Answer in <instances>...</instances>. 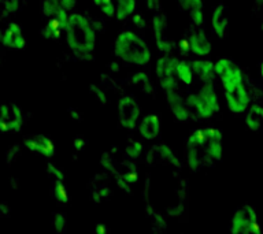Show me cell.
Here are the masks:
<instances>
[{"mask_svg": "<svg viewBox=\"0 0 263 234\" xmlns=\"http://www.w3.org/2000/svg\"><path fill=\"white\" fill-rule=\"evenodd\" d=\"M86 145V140L81 135H77L76 139H74V143H73V147L76 151H82Z\"/></svg>", "mask_w": 263, "mask_h": 234, "instance_id": "836d02e7", "label": "cell"}, {"mask_svg": "<svg viewBox=\"0 0 263 234\" xmlns=\"http://www.w3.org/2000/svg\"><path fill=\"white\" fill-rule=\"evenodd\" d=\"M143 153V144L137 141V140H132L129 141V144L125 148V156H126L127 159L135 160L137 158H140Z\"/></svg>", "mask_w": 263, "mask_h": 234, "instance_id": "4316f807", "label": "cell"}, {"mask_svg": "<svg viewBox=\"0 0 263 234\" xmlns=\"http://www.w3.org/2000/svg\"><path fill=\"white\" fill-rule=\"evenodd\" d=\"M132 84L136 85L139 89H141L144 93L152 94L155 92V88H154V84H152L151 78L145 71H137V73L133 74L132 77Z\"/></svg>", "mask_w": 263, "mask_h": 234, "instance_id": "603a6c76", "label": "cell"}, {"mask_svg": "<svg viewBox=\"0 0 263 234\" xmlns=\"http://www.w3.org/2000/svg\"><path fill=\"white\" fill-rule=\"evenodd\" d=\"M160 118L156 114H147L144 115L143 119L140 121L139 123V131L140 135L143 137L144 140H151L158 139L160 135Z\"/></svg>", "mask_w": 263, "mask_h": 234, "instance_id": "ac0fdd59", "label": "cell"}, {"mask_svg": "<svg viewBox=\"0 0 263 234\" xmlns=\"http://www.w3.org/2000/svg\"><path fill=\"white\" fill-rule=\"evenodd\" d=\"M191 65L195 71V75L203 84H214V80L217 75L214 62L209 61V59H196V61L191 62Z\"/></svg>", "mask_w": 263, "mask_h": 234, "instance_id": "ffe728a7", "label": "cell"}, {"mask_svg": "<svg viewBox=\"0 0 263 234\" xmlns=\"http://www.w3.org/2000/svg\"><path fill=\"white\" fill-rule=\"evenodd\" d=\"M166 16L160 12H156L152 16V30L155 36L156 48L159 49L162 53H170L173 49V44L166 37Z\"/></svg>", "mask_w": 263, "mask_h": 234, "instance_id": "5bb4252c", "label": "cell"}, {"mask_svg": "<svg viewBox=\"0 0 263 234\" xmlns=\"http://www.w3.org/2000/svg\"><path fill=\"white\" fill-rule=\"evenodd\" d=\"M185 99L189 108L195 111V114L201 119L211 118L221 110L219 98L214 84H203L199 92L189 93Z\"/></svg>", "mask_w": 263, "mask_h": 234, "instance_id": "3957f363", "label": "cell"}, {"mask_svg": "<svg viewBox=\"0 0 263 234\" xmlns=\"http://www.w3.org/2000/svg\"><path fill=\"white\" fill-rule=\"evenodd\" d=\"M117 110H118L119 125L126 130H133L137 126L141 115V108L137 100L133 96L125 94L118 100Z\"/></svg>", "mask_w": 263, "mask_h": 234, "instance_id": "ba28073f", "label": "cell"}, {"mask_svg": "<svg viewBox=\"0 0 263 234\" xmlns=\"http://www.w3.org/2000/svg\"><path fill=\"white\" fill-rule=\"evenodd\" d=\"M145 4H147L148 10H151V11H158L160 7V0H145Z\"/></svg>", "mask_w": 263, "mask_h": 234, "instance_id": "e575fe53", "label": "cell"}, {"mask_svg": "<svg viewBox=\"0 0 263 234\" xmlns=\"http://www.w3.org/2000/svg\"><path fill=\"white\" fill-rule=\"evenodd\" d=\"M52 197L59 203V204H67L70 200L69 192H67V188H66L65 181H53L52 185Z\"/></svg>", "mask_w": 263, "mask_h": 234, "instance_id": "d4e9b609", "label": "cell"}, {"mask_svg": "<svg viewBox=\"0 0 263 234\" xmlns=\"http://www.w3.org/2000/svg\"><path fill=\"white\" fill-rule=\"evenodd\" d=\"M148 163H162L164 166H170L174 168H181L180 159L177 158V155L173 152V149L166 144H159V145H154L149 149L147 155Z\"/></svg>", "mask_w": 263, "mask_h": 234, "instance_id": "30bf717a", "label": "cell"}, {"mask_svg": "<svg viewBox=\"0 0 263 234\" xmlns=\"http://www.w3.org/2000/svg\"><path fill=\"white\" fill-rule=\"evenodd\" d=\"M24 125V114L15 103H3L0 106V127L3 131L18 133Z\"/></svg>", "mask_w": 263, "mask_h": 234, "instance_id": "9c48e42d", "label": "cell"}, {"mask_svg": "<svg viewBox=\"0 0 263 234\" xmlns=\"http://www.w3.org/2000/svg\"><path fill=\"white\" fill-rule=\"evenodd\" d=\"M176 63L177 57L170 56L168 53H163V56H160L156 61V80H158L160 88L164 92L178 89V78H177L176 74Z\"/></svg>", "mask_w": 263, "mask_h": 234, "instance_id": "8992f818", "label": "cell"}, {"mask_svg": "<svg viewBox=\"0 0 263 234\" xmlns=\"http://www.w3.org/2000/svg\"><path fill=\"white\" fill-rule=\"evenodd\" d=\"M47 174L52 181H65V172L62 171L57 164L51 163V162L47 164Z\"/></svg>", "mask_w": 263, "mask_h": 234, "instance_id": "f546056e", "label": "cell"}, {"mask_svg": "<svg viewBox=\"0 0 263 234\" xmlns=\"http://www.w3.org/2000/svg\"><path fill=\"white\" fill-rule=\"evenodd\" d=\"M164 99L167 102V106L172 111L173 116L178 122H186L191 116V108L186 103V99H184L178 93V89L164 92Z\"/></svg>", "mask_w": 263, "mask_h": 234, "instance_id": "7c38bea8", "label": "cell"}, {"mask_svg": "<svg viewBox=\"0 0 263 234\" xmlns=\"http://www.w3.org/2000/svg\"><path fill=\"white\" fill-rule=\"evenodd\" d=\"M24 147L30 152H34L37 155L52 158L57 152L55 144L49 137L44 134H32L24 140Z\"/></svg>", "mask_w": 263, "mask_h": 234, "instance_id": "8fae6325", "label": "cell"}, {"mask_svg": "<svg viewBox=\"0 0 263 234\" xmlns=\"http://www.w3.org/2000/svg\"><path fill=\"white\" fill-rule=\"evenodd\" d=\"M96 233H100V234L106 233V229H104V227H103L102 225L96 226Z\"/></svg>", "mask_w": 263, "mask_h": 234, "instance_id": "8d00e7d4", "label": "cell"}, {"mask_svg": "<svg viewBox=\"0 0 263 234\" xmlns=\"http://www.w3.org/2000/svg\"><path fill=\"white\" fill-rule=\"evenodd\" d=\"M260 75H262V80H263V62H262V65H260Z\"/></svg>", "mask_w": 263, "mask_h": 234, "instance_id": "74e56055", "label": "cell"}, {"mask_svg": "<svg viewBox=\"0 0 263 234\" xmlns=\"http://www.w3.org/2000/svg\"><path fill=\"white\" fill-rule=\"evenodd\" d=\"M246 125L251 131L263 130V107L252 104L246 115Z\"/></svg>", "mask_w": 263, "mask_h": 234, "instance_id": "44dd1931", "label": "cell"}, {"mask_svg": "<svg viewBox=\"0 0 263 234\" xmlns=\"http://www.w3.org/2000/svg\"><path fill=\"white\" fill-rule=\"evenodd\" d=\"M204 145L213 160H221L223 156V137L222 131L217 127H203Z\"/></svg>", "mask_w": 263, "mask_h": 234, "instance_id": "4fadbf2b", "label": "cell"}, {"mask_svg": "<svg viewBox=\"0 0 263 234\" xmlns=\"http://www.w3.org/2000/svg\"><path fill=\"white\" fill-rule=\"evenodd\" d=\"M176 74L178 81L185 84V85H191L193 82L195 77V71L192 69V65L186 62L185 59H177L176 63Z\"/></svg>", "mask_w": 263, "mask_h": 234, "instance_id": "7402d4cb", "label": "cell"}, {"mask_svg": "<svg viewBox=\"0 0 263 234\" xmlns=\"http://www.w3.org/2000/svg\"><path fill=\"white\" fill-rule=\"evenodd\" d=\"M52 2H55V3H58L63 8H66L67 11H71V10H74L76 4H77V0H52Z\"/></svg>", "mask_w": 263, "mask_h": 234, "instance_id": "d6a6232c", "label": "cell"}, {"mask_svg": "<svg viewBox=\"0 0 263 234\" xmlns=\"http://www.w3.org/2000/svg\"><path fill=\"white\" fill-rule=\"evenodd\" d=\"M100 166L106 170H114V160H112V156H111L110 152H104L100 158Z\"/></svg>", "mask_w": 263, "mask_h": 234, "instance_id": "1f68e13d", "label": "cell"}, {"mask_svg": "<svg viewBox=\"0 0 263 234\" xmlns=\"http://www.w3.org/2000/svg\"><path fill=\"white\" fill-rule=\"evenodd\" d=\"M2 44L14 51H21L26 47V40L20 25L11 22L6 26L2 32Z\"/></svg>", "mask_w": 263, "mask_h": 234, "instance_id": "9a60e30c", "label": "cell"}, {"mask_svg": "<svg viewBox=\"0 0 263 234\" xmlns=\"http://www.w3.org/2000/svg\"><path fill=\"white\" fill-rule=\"evenodd\" d=\"M89 93L92 94V96L95 98V100L100 103L102 106H106L107 102H108V98H107V92H104V90H103L99 85H96V84H90V85H89Z\"/></svg>", "mask_w": 263, "mask_h": 234, "instance_id": "83f0119b", "label": "cell"}, {"mask_svg": "<svg viewBox=\"0 0 263 234\" xmlns=\"http://www.w3.org/2000/svg\"><path fill=\"white\" fill-rule=\"evenodd\" d=\"M20 0H3V14L4 16L11 15L18 11L20 8Z\"/></svg>", "mask_w": 263, "mask_h": 234, "instance_id": "4dcf8cb0", "label": "cell"}, {"mask_svg": "<svg viewBox=\"0 0 263 234\" xmlns=\"http://www.w3.org/2000/svg\"><path fill=\"white\" fill-rule=\"evenodd\" d=\"M132 21H133V24H135L137 28H144V25H145V22H144V20L141 18V15H140V14H136V15H133Z\"/></svg>", "mask_w": 263, "mask_h": 234, "instance_id": "d590c367", "label": "cell"}, {"mask_svg": "<svg viewBox=\"0 0 263 234\" xmlns=\"http://www.w3.org/2000/svg\"><path fill=\"white\" fill-rule=\"evenodd\" d=\"M96 7L102 11L103 15L112 18L117 15V4L115 0H92Z\"/></svg>", "mask_w": 263, "mask_h": 234, "instance_id": "484cf974", "label": "cell"}, {"mask_svg": "<svg viewBox=\"0 0 263 234\" xmlns=\"http://www.w3.org/2000/svg\"><path fill=\"white\" fill-rule=\"evenodd\" d=\"M185 162L192 171H197L213 162L209 152L205 149L203 127L193 130L189 134L188 140L185 143Z\"/></svg>", "mask_w": 263, "mask_h": 234, "instance_id": "277c9868", "label": "cell"}, {"mask_svg": "<svg viewBox=\"0 0 263 234\" xmlns=\"http://www.w3.org/2000/svg\"><path fill=\"white\" fill-rule=\"evenodd\" d=\"M114 53L119 61L133 66H145L151 62L148 44L132 30H123L114 41Z\"/></svg>", "mask_w": 263, "mask_h": 234, "instance_id": "7a4b0ae2", "label": "cell"}, {"mask_svg": "<svg viewBox=\"0 0 263 234\" xmlns=\"http://www.w3.org/2000/svg\"><path fill=\"white\" fill-rule=\"evenodd\" d=\"M66 44L76 56L88 59L96 47V30L89 18L82 14L71 12L65 26Z\"/></svg>", "mask_w": 263, "mask_h": 234, "instance_id": "6da1fadb", "label": "cell"}, {"mask_svg": "<svg viewBox=\"0 0 263 234\" xmlns=\"http://www.w3.org/2000/svg\"><path fill=\"white\" fill-rule=\"evenodd\" d=\"M259 229L258 215L254 207L246 204L236 209L230 221V233L232 234H252Z\"/></svg>", "mask_w": 263, "mask_h": 234, "instance_id": "5b68a950", "label": "cell"}, {"mask_svg": "<svg viewBox=\"0 0 263 234\" xmlns=\"http://www.w3.org/2000/svg\"><path fill=\"white\" fill-rule=\"evenodd\" d=\"M181 10L188 11L189 18L195 25V28H201L204 24V11H203V0H177Z\"/></svg>", "mask_w": 263, "mask_h": 234, "instance_id": "d6986e66", "label": "cell"}, {"mask_svg": "<svg viewBox=\"0 0 263 234\" xmlns=\"http://www.w3.org/2000/svg\"><path fill=\"white\" fill-rule=\"evenodd\" d=\"M117 4V18L126 20L135 14L136 0H115Z\"/></svg>", "mask_w": 263, "mask_h": 234, "instance_id": "cb8c5ba5", "label": "cell"}, {"mask_svg": "<svg viewBox=\"0 0 263 234\" xmlns=\"http://www.w3.org/2000/svg\"><path fill=\"white\" fill-rule=\"evenodd\" d=\"M188 41L191 52L196 56H207L211 52V41L204 30H201L200 28H196L191 32Z\"/></svg>", "mask_w": 263, "mask_h": 234, "instance_id": "2e32d148", "label": "cell"}, {"mask_svg": "<svg viewBox=\"0 0 263 234\" xmlns=\"http://www.w3.org/2000/svg\"><path fill=\"white\" fill-rule=\"evenodd\" d=\"M211 28L218 38H225L229 32V18H228V8L223 3H219L214 8L211 16Z\"/></svg>", "mask_w": 263, "mask_h": 234, "instance_id": "e0dca14e", "label": "cell"}, {"mask_svg": "<svg viewBox=\"0 0 263 234\" xmlns=\"http://www.w3.org/2000/svg\"><path fill=\"white\" fill-rule=\"evenodd\" d=\"M52 227L58 233H63L67 229V218L65 213L58 212L52 217Z\"/></svg>", "mask_w": 263, "mask_h": 234, "instance_id": "f1b7e54d", "label": "cell"}, {"mask_svg": "<svg viewBox=\"0 0 263 234\" xmlns=\"http://www.w3.org/2000/svg\"><path fill=\"white\" fill-rule=\"evenodd\" d=\"M223 96H225L228 108L233 114H242L250 107L251 96L244 81L236 82L233 85L225 86L223 88Z\"/></svg>", "mask_w": 263, "mask_h": 234, "instance_id": "52a82bcc", "label": "cell"}]
</instances>
